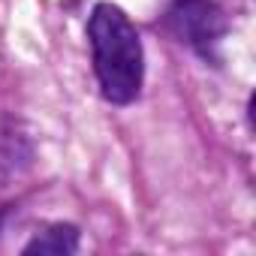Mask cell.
Listing matches in <instances>:
<instances>
[{
	"label": "cell",
	"instance_id": "1",
	"mask_svg": "<svg viewBox=\"0 0 256 256\" xmlns=\"http://www.w3.org/2000/svg\"><path fill=\"white\" fill-rule=\"evenodd\" d=\"M90 66L106 102L133 106L145 88V46L142 36L118 4L100 0L88 16Z\"/></svg>",
	"mask_w": 256,
	"mask_h": 256
},
{
	"label": "cell",
	"instance_id": "2",
	"mask_svg": "<svg viewBox=\"0 0 256 256\" xmlns=\"http://www.w3.org/2000/svg\"><path fill=\"white\" fill-rule=\"evenodd\" d=\"M163 24L205 64H220V42L229 34V18L217 0H172Z\"/></svg>",
	"mask_w": 256,
	"mask_h": 256
},
{
	"label": "cell",
	"instance_id": "3",
	"mask_svg": "<svg viewBox=\"0 0 256 256\" xmlns=\"http://www.w3.org/2000/svg\"><path fill=\"white\" fill-rule=\"evenodd\" d=\"M82 247V232L76 223H48L42 232H36L24 247L22 253L30 256V253H52V256H72L78 253Z\"/></svg>",
	"mask_w": 256,
	"mask_h": 256
}]
</instances>
